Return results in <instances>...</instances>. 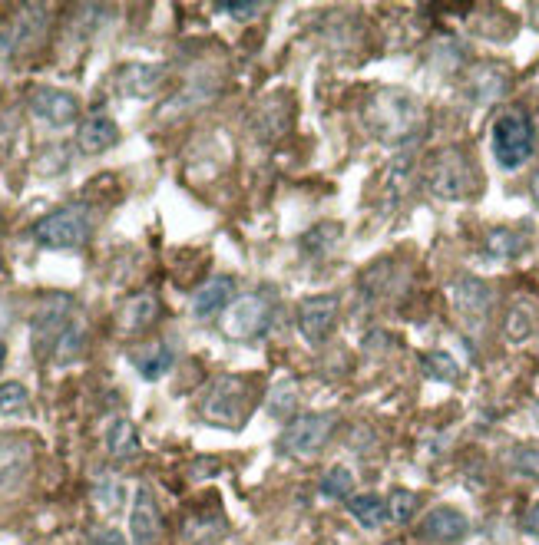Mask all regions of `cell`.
Returning a JSON list of instances; mask_svg holds the SVG:
<instances>
[{
	"label": "cell",
	"mask_w": 539,
	"mask_h": 545,
	"mask_svg": "<svg viewBox=\"0 0 539 545\" xmlns=\"http://www.w3.org/2000/svg\"><path fill=\"white\" fill-rule=\"evenodd\" d=\"M344 228L338 222H321L311 228V235H308V252H328L331 245H338V238H341Z\"/></svg>",
	"instance_id": "obj_33"
},
{
	"label": "cell",
	"mask_w": 539,
	"mask_h": 545,
	"mask_svg": "<svg viewBox=\"0 0 539 545\" xmlns=\"http://www.w3.org/2000/svg\"><path fill=\"white\" fill-rule=\"evenodd\" d=\"M533 146H536L533 123L523 109H506L497 123H493V156H497L503 169H520L533 156Z\"/></svg>",
	"instance_id": "obj_4"
},
{
	"label": "cell",
	"mask_w": 539,
	"mask_h": 545,
	"mask_svg": "<svg viewBox=\"0 0 539 545\" xmlns=\"http://www.w3.org/2000/svg\"><path fill=\"white\" fill-rule=\"evenodd\" d=\"M93 235V212L90 205H63V209L43 215L34 225L37 245L53 248V252H70L90 242Z\"/></svg>",
	"instance_id": "obj_2"
},
{
	"label": "cell",
	"mask_w": 539,
	"mask_h": 545,
	"mask_svg": "<svg viewBox=\"0 0 539 545\" xmlns=\"http://www.w3.org/2000/svg\"><path fill=\"white\" fill-rule=\"evenodd\" d=\"M334 430V417L331 413H301L285 427L282 446L285 453L298 456V460H311V456L321 453V446L328 443V436Z\"/></svg>",
	"instance_id": "obj_8"
},
{
	"label": "cell",
	"mask_w": 539,
	"mask_h": 545,
	"mask_svg": "<svg viewBox=\"0 0 539 545\" xmlns=\"http://www.w3.org/2000/svg\"><path fill=\"white\" fill-rule=\"evenodd\" d=\"M10 143H14V133H10L7 126H0V162L7 159V152H10Z\"/></svg>",
	"instance_id": "obj_38"
},
{
	"label": "cell",
	"mask_w": 539,
	"mask_h": 545,
	"mask_svg": "<svg viewBox=\"0 0 539 545\" xmlns=\"http://www.w3.org/2000/svg\"><path fill=\"white\" fill-rule=\"evenodd\" d=\"M523 529H526V536H533V539L539 542V503H533V506H530V512H526Z\"/></svg>",
	"instance_id": "obj_36"
},
{
	"label": "cell",
	"mask_w": 539,
	"mask_h": 545,
	"mask_svg": "<svg viewBox=\"0 0 539 545\" xmlns=\"http://www.w3.org/2000/svg\"><path fill=\"white\" fill-rule=\"evenodd\" d=\"M295 380L285 377V380H278V384L272 387V394H268V413L272 417H288L291 410H295V403H298V394H295Z\"/></svg>",
	"instance_id": "obj_28"
},
{
	"label": "cell",
	"mask_w": 539,
	"mask_h": 545,
	"mask_svg": "<svg viewBox=\"0 0 539 545\" xmlns=\"http://www.w3.org/2000/svg\"><path fill=\"white\" fill-rule=\"evenodd\" d=\"M30 113L43 126L67 129L80 119V100L67 90H57V86H40V90L30 93Z\"/></svg>",
	"instance_id": "obj_11"
},
{
	"label": "cell",
	"mask_w": 539,
	"mask_h": 545,
	"mask_svg": "<svg viewBox=\"0 0 539 545\" xmlns=\"http://www.w3.org/2000/svg\"><path fill=\"white\" fill-rule=\"evenodd\" d=\"M219 10L229 17H255L258 10H262V4H219Z\"/></svg>",
	"instance_id": "obj_35"
},
{
	"label": "cell",
	"mask_w": 539,
	"mask_h": 545,
	"mask_svg": "<svg viewBox=\"0 0 539 545\" xmlns=\"http://www.w3.org/2000/svg\"><path fill=\"white\" fill-rule=\"evenodd\" d=\"M159 318V298L149 291H139L133 298L123 301L120 308V331L123 334H143L146 327H153Z\"/></svg>",
	"instance_id": "obj_18"
},
{
	"label": "cell",
	"mask_w": 539,
	"mask_h": 545,
	"mask_svg": "<svg viewBox=\"0 0 539 545\" xmlns=\"http://www.w3.org/2000/svg\"><path fill=\"white\" fill-rule=\"evenodd\" d=\"M93 542H96V545H126L123 532H116V529H100V532L93 536Z\"/></svg>",
	"instance_id": "obj_37"
},
{
	"label": "cell",
	"mask_w": 539,
	"mask_h": 545,
	"mask_svg": "<svg viewBox=\"0 0 539 545\" xmlns=\"http://www.w3.org/2000/svg\"><path fill=\"white\" fill-rule=\"evenodd\" d=\"M351 493H354V476L348 466H331L321 476V496L325 499H351Z\"/></svg>",
	"instance_id": "obj_26"
},
{
	"label": "cell",
	"mask_w": 539,
	"mask_h": 545,
	"mask_svg": "<svg viewBox=\"0 0 539 545\" xmlns=\"http://www.w3.org/2000/svg\"><path fill=\"white\" fill-rule=\"evenodd\" d=\"M424 370L434 380H444V384H457L460 380V367H457V361L450 354H440V351H434V354H427L424 357Z\"/></svg>",
	"instance_id": "obj_30"
},
{
	"label": "cell",
	"mask_w": 539,
	"mask_h": 545,
	"mask_svg": "<svg viewBox=\"0 0 539 545\" xmlns=\"http://www.w3.org/2000/svg\"><path fill=\"white\" fill-rule=\"evenodd\" d=\"M530 20H533V27L539 30V4H533V7H530Z\"/></svg>",
	"instance_id": "obj_40"
},
{
	"label": "cell",
	"mask_w": 539,
	"mask_h": 545,
	"mask_svg": "<svg viewBox=\"0 0 539 545\" xmlns=\"http://www.w3.org/2000/svg\"><path fill=\"white\" fill-rule=\"evenodd\" d=\"M249 410V380L245 377H219L202 400V417L215 427H242Z\"/></svg>",
	"instance_id": "obj_6"
},
{
	"label": "cell",
	"mask_w": 539,
	"mask_h": 545,
	"mask_svg": "<svg viewBox=\"0 0 539 545\" xmlns=\"http://www.w3.org/2000/svg\"><path fill=\"white\" fill-rule=\"evenodd\" d=\"M70 294H47L40 301V308L34 311V321H30V341H34V354L37 357H53V347L63 337V331L73 324L70 321Z\"/></svg>",
	"instance_id": "obj_7"
},
{
	"label": "cell",
	"mask_w": 539,
	"mask_h": 545,
	"mask_svg": "<svg viewBox=\"0 0 539 545\" xmlns=\"http://www.w3.org/2000/svg\"><path fill=\"white\" fill-rule=\"evenodd\" d=\"M510 470H513L516 476L539 479V443L516 446V450L510 453Z\"/></svg>",
	"instance_id": "obj_29"
},
{
	"label": "cell",
	"mask_w": 539,
	"mask_h": 545,
	"mask_svg": "<svg viewBox=\"0 0 539 545\" xmlns=\"http://www.w3.org/2000/svg\"><path fill=\"white\" fill-rule=\"evenodd\" d=\"M470 532V519L454 506L430 509L417 526V539L424 545H457Z\"/></svg>",
	"instance_id": "obj_13"
},
{
	"label": "cell",
	"mask_w": 539,
	"mask_h": 545,
	"mask_svg": "<svg viewBox=\"0 0 539 545\" xmlns=\"http://www.w3.org/2000/svg\"><path fill=\"white\" fill-rule=\"evenodd\" d=\"M348 509H351V516L361 522L364 529H377V526H384V519H387V503L381 496H351L348 499Z\"/></svg>",
	"instance_id": "obj_24"
},
{
	"label": "cell",
	"mask_w": 539,
	"mask_h": 545,
	"mask_svg": "<svg viewBox=\"0 0 539 545\" xmlns=\"http://www.w3.org/2000/svg\"><path fill=\"white\" fill-rule=\"evenodd\" d=\"M334 321H338V298L334 294H311L298 304V331L308 344H325Z\"/></svg>",
	"instance_id": "obj_12"
},
{
	"label": "cell",
	"mask_w": 539,
	"mask_h": 545,
	"mask_svg": "<svg viewBox=\"0 0 539 545\" xmlns=\"http://www.w3.org/2000/svg\"><path fill=\"white\" fill-rule=\"evenodd\" d=\"M47 20H50V7L43 4H24L20 7V17L14 24V50L27 53V50H37L43 37H47Z\"/></svg>",
	"instance_id": "obj_16"
},
{
	"label": "cell",
	"mask_w": 539,
	"mask_h": 545,
	"mask_svg": "<svg viewBox=\"0 0 539 545\" xmlns=\"http://www.w3.org/2000/svg\"><path fill=\"white\" fill-rule=\"evenodd\" d=\"M530 195H533V202L539 205V169L530 176Z\"/></svg>",
	"instance_id": "obj_39"
},
{
	"label": "cell",
	"mask_w": 539,
	"mask_h": 545,
	"mask_svg": "<svg viewBox=\"0 0 539 545\" xmlns=\"http://www.w3.org/2000/svg\"><path fill=\"white\" fill-rule=\"evenodd\" d=\"M34 473V443L0 433V493H14Z\"/></svg>",
	"instance_id": "obj_9"
},
{
	"label": "cell",
	"mask_w": 539,
	"mask_h": 545,
	"mask_svg": "<svg viewBox=\"0 0 539 545\" xmlns=\"http://www.w3.org/2000/svg\"><path fill=\"white\" fill-rule=\"evenodd\" d=\"M506 86H510V80H506V70L503 67H493V63H483V67L473 70L470 76V93L477 103H493L500 100V96L506 93Z\"/></svg>",
	"instance_id": "obj_21"
},
{
	"label": "cell",
	"mask_w": 539,
	"mask_h": 545,
	"mask_svg": "<svg viewBox=\"0 0 539 545\" xmlns=\"http://www.w3.org/2000/svg\"><path fill=\"white\" fill-rule=\"evenodd\" d=\"M219 327L229 341H239V344L258 341V337L272 327V304L265 301V294H242V298H235L229 308L222 311Z\"/></svg>",
	"instance_id": "obj_5"
},
{
	"label": "cell",
	"mask_w": 539,
	"mask_h": 545,
	"mask_svg": "<svg viewBox=\"0 0 539 545\" xmlns=\"http://www.w3.org/2000/svg\"><path fill=\"white\" fill-rule=\"evenodd\" d=\"M129 357H133V364L143 380H163L172 370V364H176V351H172L166 341H153V344L139 347V351H133Z\"/></svg>",
	"instance_id": "obj_20"
},
{
	"label": "cell",
	"mask_w": 539,
	"mask_h": 545,
	"mask_svg": "<svg viewBox=\"0 0 539 545\" xmlns=\"http://www.w3.org/2000/svg\"><path fill=\"white\" fill-rule=\"evenodd\" d=\"M450 301H454L460 321H467V327H483L493 308V291L487 281L473 275H460L450 281Z\"/></svg>",
	"instance_id": "obj_10"
},
{
	"label": "cell",
	"mask_w": 539,
	"mask_h": 545,
	"mask_svg": "<svg viewBox=\"0 0 539 545\" xmlns=\"http://www.w3.org/2000/svg\"><path fill=\"white\" fill-rule=\"evenodd\" d=\"M166 83L163 63H126L116 73V90L129 100H153Z\"/></svg>",
	"instance_id": "obj_14"
},
{
	"label": "cell",
	"mask_w": 539,
	"mask_h": 545,
	"mask_svg": "<svg viewBox=\"0 0 539 545\" xmlns=\"http://www.w3.org/2000/svg\"><path fill=\"white\" fill-rule=\"evenodd\" d=\"M116 139H120V126L106 113H93L90 119H83V126L77 129V146L86 156H100V152L113 149Z\"/></svg>",
	"instance_id": "obj_17"
},
{
	"label": "cell",
	"mask_w": 539,
	"mask_h": 545,
	"mask_svg": "<svg viewBox=\"0 0 539 545\" xmlns=\"http://www.w3.org/2000/svg\"><path fill=\"white\" fill-rule=\"evenodd\" d=\"M4 357H7V344L0 341V364H4Z\"/></svg>",
	"instance_id": "obj_41"
},
{
	"label": "cell",
	"mask_w": 539,
	"mask_h": 545,
	"mask_svg": "<svg viewBox=\"0 0 539 545\" xmlns=\"http://www.w3.org/2000/svg\"><path fill=\"white\" fill-rule=\"evenodd\" d=\"M27 407H30V394L24 384H17V380L0 384V413H24Z\"/></svg>",
	"instance_id": "obj_31"
},
{
	"label": "cell",
	"mask_w": 539,
	"mask_h": 545,
	"mask_svg": "<svg viewBox=\"0 0 539 545\" xmlns=\"http://www.w3.org/2000/svg\"><path fill=\"white\" fill-rule=\"evenodd\" d=\"M364 123L381 143H411L424 126V106L407 90H381L364 109Z\"/></svg>",
	"instance_id": "obj_1"
},
{
	"label": "cell",
	"mask_w": 539,
	"mask_h": 545,
	"mask_svg": "<svg viewBox=\"0 0 539 545\" xmlns=\"http://www.w3.org/2000/svg\"><path fill=\"white\" fill-rule=\"evenodd\" d=\"M129 536L133 545H156L163 536V512H159L153 493L146 486L136 489L133 509H129Z\"/></svg>",
	"instance_id": "obj_15"
},
{
	"label": "cell",
	"mask_w": 539,
	"mask_h": 545,
	"mask_svg": "<svg viewBox=\"0 0 539 545\" xmlns=\"http://www.w3.org/2000/svg\"><path fill=\"white\" fill-rule=\"evenodd\" d=\"M106 453H110L113 460H133L139 453V433L133 427V420L116 417L110 423V430H106Z\"/></svg>",
	"instance_id": "obj_22"
},
{
	"label": "cell",
	"mask_w": 539,
	"mask_h": 545,
	"mask_svg": "<svg viewBox=\"0 0 539 545\" xmlns=\"http://www.w3.org/2000/svg\"><path fill=\"white\" fill-rule=\"evenodd\" d=\"M229 298H232V278L215 275L192 294V314H196L199 321H209L229 308Z\"/></svg>",
	"instance_id": "obj_19"
},
{
	"label": "cell",
	"mask_w": 539,
	"mask_h": 545,
	"mask_svg": "<svg viewBox=\"0 0 539 545\" xmlns=\"http://www.w3.org/2000/svg\"><path fill=\"white\" fill-rule=\"evenodd\" d=\"M126 489L120 483H103V486H96V499H100V506L103 509H116L120 506V499H123Z\"/></svg>",
	"instance_id": "obj_34"
},
{
	"label": "cell",
	"mask_w": 539,
	"mask_h": 545,
	"mask_svg": "<svg viewBox=\"0 0 539 545\" xmlns=\"http://www.w3.org/2000/svg\"><path fill=\"white\" fill-rule=\"evenodd\" d=\"M477 169L473 162L463 156L460 149H444L437 152L434 162L427 169V189L444 202H460V199H470L477 192Z\"/></svg>",
	"instance_id": "obj_3"
},
{
	"label": "cell",
	"mask_w": 539,
	"mask_h": 545,
	"mask_svg": "<svg viewBox=\"0 0 539 545\" xmlns=\"http://www.w3.org/2000/svg\"><path fill=\"white\" fill-rule=\"evenodd\" d=\"M503 331L513 344H523L526 337L536 331V308H533V304L530 301H513V308L503 321Z\"/></svg>",
	"instance_id": "obj_23"
},
{
	"label": "cell",
	"mask_w": 539,
	"mask_h": 545,
	"mask_svg": "<svg viewBox=\"0 0 539 545\" xmlns=\"http://www.w3.org/2000/svg\"><path fill=\"white\" fill-rule=\"evenodd\" d=\"M487 255L490 258H497V261H510L516 258L526 248V238L523 235H516L510 232V228H493V232L487 235Z\"/></svg>",
	"instance_id": "obj_25"
},
{
	"label": "cell",
	"mask_w": 539,
	"mask_h": 545,
	"mask_svg": "<svg viewBox=\"0 0 539 545\" xmlns=\"http://www.w3.org/2000/svg\"><path fill=\"white\" fill-rule=\"evenodd\" d=\"M83 347H86V331H83L80 324H70L67 331H63L60 341H57V347H53V361H57V364L77 361V357L83 354Z\"/></svg>",
	"instance_id": "obj_27"
},
{
	"label": "cell",
	"mask_w": 539,
	"mask_h": 545,
	"mask_svg": "<svg viewBox=\"0 0 539 545\" xmlns=\"http://www.w3.org/2000/svg\"><path fill=\"white\" fill-rule=\"evenodd\" d=\"M417 512V496L411 489H394V496L387 499V516L394 522H411Z\"/></svg>",
	"instance_id": "obj_32"
}]
</instances>
